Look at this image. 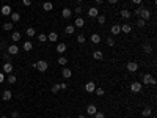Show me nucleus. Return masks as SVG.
Masks as SVG:
<instances>
[{
	"mask_svg": "<svg viewBox=\"0 0 157 118\" xmlns=\"http://www.w3.org/2000/svg\"><path fill=\"white\" fill-rule=\"evenodd\" d=\"M47 39H49V41H52V43L58 41V33H57V32H50V33L47 35Z\"/></svg>",
	"mask_w": 157,
	"mask_h": 118,
	"instance_id": "14",
	"label": "nucleus"
},
{
	"mask_svg": "<svg viewBox=\"0 0 157 118\" xmlns=\"http://www.w3.org/2000/svg\"><path fill=\"white\" fill-rule=\"evenodd\" d=\"M11 117H13V118H19V117H20V114H19V112H13Z\"/></svg>",
	"mask_w": 157,
	"mask_h": 118,
	"instance_id": "46",
	"label": "nucleus"
},
{
	"mask_svg": "<svg viewBox=\"0 0 157 118\" xmlns=\"http://www.w3.org/2000/svg\"><path fill=\"white\" fill-rule=\"evenodd\" d=\"M13 27H14L13 22H5V24H3V30H5V32H11Z\"/></svg>",
	"mask_w": 157,
	"mask_h": 118,
	"instance_id": "26",
	"label": "nucleus"
},
{
	"mask_svg": "<svg viewBox=\"0 0 157 118\" xmlns=\"http://www.w3.org/2000/svg\"><path fill=\"white\" fill-rule=\"evenodd\" d=\"M2 118H8V117H5V115H3V117H2Z\"/></svg>",
	"mask_w": 157,
	"mask_h": 118,
	"instance_id": "52",
	"label": "nucleus"
},
{
	"mask_svg": "<svg viewBox=\"0 0 157 118\" xmlns=\"http://www.w3.org/2000/svg\"><path fill=\"white\" fill-rule=\"evenodd\" d=\"M77 2H83V0H77Z\"/></svg>",
	"mask_w": 157,
	"mask_h": 118,
	"instance_id": "53",
	"label": "nucleus"
},
{
	"mask_svg": "<svg viewBox=\"0 0 157 118\" xmlns=\"http://www.w3.org/2000/svg\"><path fill=\"white\" fill-rule=\"evenodd\" d=\"M5 82V73H0V84Z\"/></svg>",
	"mask_w": 157,
	"mask_h": 118,
	"instance_id": "47",
	"label": "nucleus"
},
{
	"mask_svg": "<svg viewBox=\"0 0 157 118\" xmlns=\"http://www.w3.org/2000/svg\"><path fill=\"white\" fill-rule=\"evenodd\" d=\"M16 80H17V79H16L14 74H8V77H6V82H8V84H16Z\"/></svg>",
	"mask_w": 157,
	"mask_h": 118,
	"instance_id": "30",
	"label": "nucleus"
},
{
	"mask_svg": "<svg viewBox=\"0 0 157 118\" xmlns=\"http://www.w3.org/2000/svg\"><path fill=\"white\" fill-rule=\"evenodd\" d=\"M138 17H142L143 20H149V19H151V11H149L148 8H145V6H143V8H142V11H140V16H138Z\"/></svg>",
	"mask_w": 157,
	"mask_h": 118,
	"instance_id": "2",
	"label": "nucleus"
},
{
	"mask_svg": "<svg viewBox=\"0 0 157 118\" xmlns=\"http://www.w3.org/2000/svg\"><path fill=\"white\" fill-rule=\"evenodd\" d=\"M25 33H27V36H30V38H31V36H35V35H36V32H35V28H33V27H28V28H27V32H25Z\"/></svg>",
	"mask_w": 157,
	"mask_h": 118,
	"instance_id": "32",
	"label": "nucleus"
},
{
	"mask_svg": "<svg viewBox=\"0 0 157 118\" xmlns=\"http://www.w3.org/2000/svg\"><path fill=\"white\" fill-rule=\"evenodd\" d=\"M107 2H109L110 5H115V3H118V0H107Z\"/></svg>",
	"mask_w": 157,
	"mask_h": 118,
	"instance_id": "49",
	"label": "nucleus"
},
{
	"mask_svg": "<svg viewBox=\"0 0 157 118\" xmlns=\"http://www.w3.org/2000/svg\"><path fill=\"white\" fill-rule=\"evenodd\" d=\"M33 68H36L39 73H46L47 68H49V63L46 60H38L36 63H33Z\"/></svg>",
	"mask_w": 157,
	"mask_h": 118,
	"instance_id": "1",
	"label": "nucleus"
},
{
	"mask_svg": "<svg viewBox=\"0 0 157 118\" xmlns=\"http://www.w3.org/2000/svg\"><path fill=\"white\" fill-rule=\"evenodd\" d=\"M135 24H137V27H140V28H143V27H145V25H146V20H143V19H142V17H138V19H137V22H135Z\"/></svg>",
	"mask_w": 157,
	"mask_h": 118,
	"instance_id": "31",
	"label": "nucleus"
},
{
	"mask_svg": "<svg viewBox=\"0 0 157 118\" xmlns=\"http://www.w3.org/2000/svg\"><path fill=\"white\" fill-rule=\"evenodd\" d=\"M126 68H127L129 73H137V71H138V63H137V61H129V63L126 65Z\"/></svg>",
	"mask_w": 157,
	"mask_h": 118,
	"instance_id": "4",
	"label": "nucleus"
},
{
	"mask_svg": "<svg viewBox=\"0 0 157 118\" xmlns=\"http://www.w3.org/2000/svg\"><path fill=\"white\" fill-rule=\"evenodd\" d=\"M0 11H2V14H3V16H9V14L13 13V11H11V6H9V5H3V6L0 8Z\"/></svg>",
	"mask_w": 157,
	"mask_h": 118,
	"instance_id": "10",
	"label": "nucleus"
},
{
	"mask_svg": "<svg viewBox=\"0 0 157 118\" xmlns=\"http://www.w3.org/2000/svg\"><path fill=\"white\" fill-rule=\"evenodd\" d=\"M96 19H98V24H101V25H104V24H105V16H104V14H99Z\"/></svg>",
	"mask_w": 157,
	"mask_h": 118,
	"instance_id": "33",
	"label": "nucleus"
},
{
	"mask_svg": "<svg viewBox=\"0 0 157 118\" xmlns=\"http://www.w3.org/2000/svg\"><path fill=\"white\" fill-rule=\"evenodd\" d=\"M61 88H60V84H55L53 87H52V93H58Z\"/></svg>",
	"mask_w": 157,
	"mask_h": 118,
	"instance_id": "41",
	"label": "nucleus"
},
{
	"mask_svg": "<svg viewBox=\"0 0 157 118\" xmlns=\"http://www.w3.org/2000/svg\"><path fill=\"white\" fill-rule=\"evenodd\" d=\"M11 39H13L14 43L20 41V33H19V32H13V33H11Z\"/></svg>",
	"mask_w": 157,
	"mask_h": 118,
	"instance_id": "28",
	"label": "nucleus"
},
{
	"mask_svg": "<svg viewBox=\"0 0 157 118\" xmlns=\"http://www.w3.org/2000/svg\"><path fill=\"white\" fill-rule=\"evenodd\" d=\"M77 118H86V117H85V115H79Z\"/></svg>",
	"mask_w": 157,
	"mask_h": 118,
	"instance_id": "51",
	"label": "nucleus"
},
{
	"mask_svg": "<svg viewBox=\"0 0 157 118\" xmlns=\"http://www.w3.org/2000/svg\"><path fill=\"white\" fill-rule=\"evenodd\" d=\"M121 32L123 33H131L132 32V25L131 24H123L121 25Z\"/></svg>",
	"mask_w": 157,
	"mask_h": 118,
	"instance_id": "19",
	"label": "nucleus"
},
{
	"mask_svg": "<svg viewBox=\"0 0 157 118\" xmlns=\"http://www.w3.org/2000/svg\"><path fill=\"white\" fill-rule=\"evenodd\" d=\"M42 9H44V11H52V9H53L52 2H44V3H42Z\"/></svg>",
	"mask_w": 157,
	"mask_h": 118,
	"instance_id": "20",
	"label": "nucleus"
},
{
	"mask_svg": "<svg viewBox=\"0 0 157 118\" xmlns=\"http://www.w3.org/2000/svg\"><path fill=\"white\" fill-rule=\"evenodd\" d=\"M94 2H96V3H98V5H101V3H102V2H104V0H94Z\"/></svg>",
	"mask_w": 157,
	"mask_h": 118,
	"instance_id": "50",
	"label": "nucleus"
},
{
	"mask_svg": "<svg viewBox=\"0 0 157 118\" xmlns=\"http://www.w3.org/2000/svg\"><path fill=\"white\" fill-rule=\"evenodd\" d=\"M55 49H57V52H58V54H64V52H66V49H68V46H66L64 43H60V44H57V47H55Z\"/></svg>",
	"mask_w": 157,
	"mask_h": 118,
	"instance_id": "12",
	"label": "nucleus"
},
{
	"mask_svg": "<svg viewBox=\"0 0 157 118\" xmlns=\"http://www.w3.org/2000/svg\"><path fill=\"white\" fill-rule=\"evenodd\" d=\"M74 13H75L77 16H80V14L83 13V8H82V6H75V8H74Z\"/></svg>",
	"mask_w": 157,
	"mask_h": 118,
	"instance_id": "38",
	"label": "nucleus"
},
{
	"mask_svg": "<svg viewBox=\"0 0 157 118\" xmlns=\"http://www.w3.org/2000/svg\"><path fill=\"white\" fill-rule=\"evenodd\" d=\"M120 33H121V25H118V24L112 25V35H120Z\"/></svg>",
	"mask_w": 157,
	"mask_h": 118,
	"instance_id": "21",
	"label": "nucleus"
},
{
	"mask_svg": "<svg viewBox=\"0 0 157 118\" xmlns=\"http://www.w3.org/2000/svg\"><path fill=\"white\" fill-rule=\"evenodd\" d=\"M142 8H143V5H138V8L134 11V14H135V16H140V11H142Z\"/></svg>",
	"mask_w": 157,
	"mask_h": 118,
	"instance_id": "42",
	"label": "nucleus"
},
{
	"mask_svg": "<svg viewBox=\"0 0 157 118\" xmlns=\"http://www.w3.org/2000/svg\"><path fill=\"white\" fill-rule=\"evenodd\" d=\"M94 90H96V84L93 80H90V82L85 84V91L86 93H94Z\"/></svg>",
	"mask_w": 157,
	"mask_h": 118,
	"instance_id": "5",
	"label": "nucleus"
},
{
	"mask_svg": "<svg viewBox=\"0 0 157 118\" xmlns=\"http://www.w3.org/2000/svg\"><path fill=\"white\" fill-rule=\"evenodd\" d=\"M22 3H24L25 6H30V5H31V0H22Z\"/></svg>",
	"mask_w": 157,
	"mask_h": 118,
	"instance_id": "45",
	"label": "nucleus"
},
{
	"mask_svg": "<svg viewBox=\"0 0 157 118\" xmlns=\"http://www.w3.org/2000/svg\"><path fill=\"white\" fill-rule=\"evenodd\" d=\"M19 50H20V49H19L17 44H11V46L8 47V54H9V55H17Z\"/></svg>",
	"mask_w": 157,
	"mask_h": 118,
	"instance_id": "6",
	"label": "nucleus"
},
{
	"mask_svg": "<svg viewBox=\"0 0 157 118\" xmlns=\"http://www.w3.org/2000/svg\"><path fill=\"white\" fill-rule=\"evenodd\" d=\"M22 49H24L25 52H30V50L33 49V44H31L30 41H25V43H24V46H22Z\"/></svg>",
	"mask_w": 157,
	"mask_h": 118,
	"instance_id": "24",
	"label": "nucleus"
},
{
	"mask_svg": "<svg viewBox=\"0 0 157 118\" xmlns=\"http://www.w3.org/2000/svg\"><path fill=\"white\" fill-rule=\"evenodd\" d=\"M64 32H66V35H74V32H75V27H74V25H66Z\"/></svg>",
	"mask_w": 157,
	"mask_h": 118,
	"instance_id": "27",
	"label": "nucleus"
},
{
	"mask_svg": "<svg viewBox=\"0 0 157 118\" xmlns=\"http://www.w3.org/2000/svg\"><path fill=\"white\" fill-rule=\"evenodd\" d=\"M38 39H39L41 43H46V41H47V35H46V33H39V35H38Z\"/></svg>",
	"mask_w": 157,
	"mask_h": 118,
	"instance_id": "36",
	"label": "nucleus"
},
{
	"mask_svg": "<svg viewBox=\"0 0 157 118\" xmlns=\"http://www.w3.org/2000/svg\"><path fill=\"white\" fill-rule=\"evenodd\" d=\"M107 44H109L110 47H113V46H115V39H113L112 36H109V38H107Z\"/></svg>",
	"mask_w": 157,
	"mask_h": 118,
	"instance_id": "40",
	"label": "nucleus"
},
{
	"mask_svg": "<svg viewBox=\"0 0 157 118\" xmlns=\"http://www.w3.org/2000/svg\"><path fill=\"white\" fill-rule=\"evenodd\" d=\"M60 88H61V90H66V88H68V84H66V82L60 84Z\"/></svg>",
	"mask_w": 157,
	"mask_h": 118,
	"instance_id": "44",
	"label": "nucleus"
},
{
	"mask_svg": "<svg viewBox=\"0 0 157 118\" xmlns=\"http://www.w3.org/2000/svg\"><path fill=\"white\" fill-rule=\"evenodd\" d=\"M142 2H143V0H132L134 5H142Z\"/></svg>",
	"mask_w": 157,
	"mask_h": 118,
	"instance_id": "48",
	"label": "nucleus"
},
{
	"mask_svg": "<svg viewBox=\"0 0 157 118\" xmlns=\"http://www.w3.org/2000/svg\"><path fill=\"white\" fill-rule=\"evenodd\" d=\"M11 98H13V93H11L9 90H5V91L2 93V99H3V101H9Z\"/></svg>",
	"mask_w": 157,
	"mask_h": 118,
	"instance_id": "15",
	"label": "nucleus"
},
{
	"mask_svg": "<svg viewBox=\"0 0 157 118\" xmlns=\"http://www.w3.org/2000/svg\"><path fill=\"white\" fill-rule=\"evenodd\" d=\"M93 58H94V60H102V58H104V54H102L101 50H94V52H93Z\"/></svg>",
	"mask_w": 157,
	"mask_h": 118,
	"instance_id": "25",
	"label": "nucleus"
},
{
	"mask_svg": "<svg viewBox=\"0 0 157 118\" xmlns=\"http://www.w3.org/2000/svg\"><path fill=\"white\" fill-rule=\"evenodd\" d=\"M94 93H96L98 96H102V95H104V88H101V87H96V90H94Z\"/></svg>",
	"mask_w": 157,
	"mask_h": 118,
	"instance_id": "39",
	"label": "nucleus"
},
{
	"mask_svg": "<svg viewBox=\"0 0 157 118\" xmlns=\"http://www.w3.org/2000/svg\"><path fill=\"white\" fill-rule=\"evenodd\" d=\"M57 61H58V65H60V66H66V65H68V58H66V57H63V55H61Z\"/></svg>",
	"mask_w": 157,
	"mask_h": 118,
	"instance_id": "29",
	"label": "nucleus"
},
{
	"mask_svg": "<svg viewBox=\"0 0 157 118\" xmlns=\"http://www.w3.org/2000/svg\"><path fill=\"white\" fill-rule=\"evenodd\" d=\"M143 52H145V54H151V52H153V47H151L149 44H145V46H143Z\"/></svg>",
	"mask_w": 157,
	"mask_h": 118,
	"instance_id": "37",
	"label": "nucleus"
},
{
	"mask_svg": "<svg viewBox=\"0 0 157 118\" xmlns=\"http://www.w3.org/2000/svg\"><path fill=\"white\" fill-rule=\"evenodd\" d=\"M151 79H153V76H151L149 73L143 74V79H142V85H149V84H151Z\"/></svg>",
	"mask_w": 157,
	"mask_h": 118,
	"instance_id": "9",
	"label": "nucleus"
},
{
	"mask_svg": "<svg viewBox=\"0 0 157 118\" xmlns=\"http://www.w3.org/2000/svg\"><path fill=\"white\" fill-rule=\"evenodd\" d=\"M101 39H102V38H101V35H98V33H93V35H91V41H93L94 44H99V43H101Z\"/></svg>",
	"mask_w": 157,
	"mask_h": 118,
	"instance_id": "23",
	"label": "nucleus"
},
{
	"mask_svg": "<svg viewBox=\"0 0 157 118\" xmlns=\"http://www.w3.org/2000/svg\"><path fill=\"white\" fill-rule=\"evenodd\" d=\"M120 14H121V17H123V19H131V16H132V13H131L129 9H121V11H120Z\"/></svg>",
	"mask_w": 157,
	"mask_h": 118,
	"instance_id": "17",
	"label": "nucleus"
},
{
	"mask_svg": "<svg viewBox=\"0 0 157 118\" xmlns=\"http://www.w3.org/2000/svg\"><path fill=\"white\" fill-rule=\"evenodd\" d=\"M3 73H5V74H11V73H13V65H11V61L3 63Z\"/></svg>",
	"mask_w": 157,
	"mask_h": 118,
	"instance_id": "8",
	"label": "nucleus"
},
{
	"mask_svg": "<svg viewBox=\"0 0 157 118\" xmlns=\"http://www.w3.org/2000/svg\"><path fill=\"white\" fill-rule=\"evenodd\" d=\"M93 117H94V118H105V115H104L102 112H96V114H94Z\"/></svg>",
	"mask_w": 157,
	"mask_h": 118,
	"instance_id": "43",
	"label": "nucleus"
},
{
	"mask_svg": "<svg viewBox=\"0 0 157 118\" xmlns=\"http://www.w3.org/2000/svg\"><path fill=\"white\" fill-rule=\"evenodd\" d=\"M142 88H143L142 82H132V84H131V91H132V93H140Z\"/></svg>",
	"mask_w": 157,
	"mask_h": 118,
	"instance_id": "3",
	"label": "nucleus"
},
{
	"mask_svg": "<svg viewBox=\"0 0 157 118\" xmlns=\"http://www.w3.org/2000/svg\"><path fill=\"white\" fill-rule=\"evenodd\" d=\"M151 114H153V110H151L149 107H146V109H143V110H142V115H143V117H149Z\"/></svg>",
	"mask_w": 157,
	"mask_h": 118,
	"instance_id": "35",
	"label": "nucleus"
},
{
	"mask_svg": "<svg viewBox=\"0 0 157 118\" xmlns=\"http://www.w3.org/2000/svg\"><path fill=\"white\" fill-rule=\"evenodd\" d=\"M83 25H85V19L79 16V17L75 19V22H74V27H79V28H80V27H83Z\"/></svg>",
	"mask_w": 157,
	"mask_h": 118,
	"instance_id": "18",
	"label": "nucleus"
},
{
	"mask_svg": "<svg viewBox=\"0 0 157 118\" xmlns=\"http://www.w3.org/2000/svg\"><path fill=\"white\" fill-rule=\"evenodd\" d=\"M88 16H90V17H98V16H99V9H98V6H91V8L88 9Z\"/></svg>",
	"mask_w": 157,
	"mask_h": 118,
	"instance_id": "7",
	"label": "nucleus"
},
{
	"mask_svg": "<svg viewBox=\"0 0 157 118\" xmlns=\"http://www.w3.org/2000/svg\"><path fill=\"white\" fill-rule=\"evenodd\" d=\"M9 16H11V22H13V24L20 20V14H19V13H11Z\"/></svg>",
	"mask_w": 157,
	"mask_h": 118,
	"instance_id": "22",
	"label": "nucleus"
},
{
	"mask_svg": "<svg viewBox=\"0 0 157 118\" xmlns=\"http://www.w3.org/2000/svg\"><path fill=\"white\" fill-rule=\"evenodd\" d=\"M77 43H79V44H85V43H86L85 35H79V36H77Z\"/></svg>",
	"mask_w": 157,
	"mask_h": 118,
	"instance_id": "34",
	"label": "nucleus"
},
{
	"mask_svg": "<svg viewBox=\"0 0 157 118\" xmlns=\"http://www.w3.org/2000/svg\"><path fill=\"white\" fill-rule=\"evenodd\" d=\"M61 76L64 77V79H69V77H72V71L69 69V68H63V71H61Z\"/></svg>",
	"mask_w": 157,
	"mask_h": 118,
	"instance_id": "13",
	"label": "nucleus"
},
{
	"mask_svg": "<svg viewBox=\"0 0 157 118\" xmlns=\"http://www.w3.org/2000/svg\"><path fill=\"white\" fill-rule=\"evenodd\" d=\"M96 112H98V107H96L94 104H90V106L86 107V114H88V115H94Z\"/></svg>",
	"mask_w": 157,
	"mask_h": 118,
	"instance_id": "16",
	"label": "nucleus"
},
{
	"mask_svg": "<svg viewBox=\"0 0 157 118\" xmlns=\"http://www.w3.org/2000/svg\"><path fill=\"white\" fill-rule=\"evenodd\" d=\"M61 16H63L64 19H69V17L72 16V9H71V8H63V9H61Z\"/></svg>",
	"mask_w": 157,
	"mask_h": 118,
	"instance_id": "11",
	"label": "nucleus"
}]
</instances>
